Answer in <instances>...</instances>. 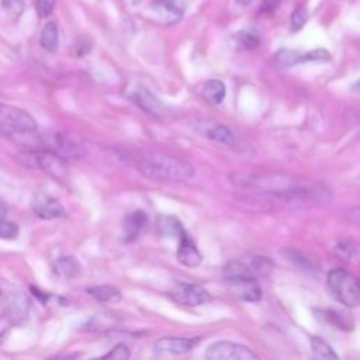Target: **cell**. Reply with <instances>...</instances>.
I'll list each match as a JSON object with an SVG mask.
<instances>
[{
    "label": "cell",
    "instance_id": "6da1fadb",
    "mask_svg": "<svg viewBox=\"0 0 360 360\" xmlns=\"http://www.w3.org/2000/svg\"><path fill=\"white\" fill-rule=\"evenodd\" d=\"M131 160L143 176L155 180L184 181L194 176V167L188 162L158 152H138Z\"/></svg>",
    "mask_w": 360,
    "mask_h": 360
},
{
    "label": "cell",
    "instance_id": "7a4b0ae2",
    "mask_svg": "<svg viewBox=\"0 0 360 360\" xmlns=\"http://www.w3.org/2000/svg\"><path fill=\"white\" fill-rule=\"evenodd\" d=\"M330 295L347 308L360 305V278L342 267L332 269L326 276Z\"/></svg>",
    "mask_w": 360,
    "mask_h": 360
},
{
    "label": "cell",
    "instance_id": "3957f363",
    "mask_svg": "<svg viewBox=\"0 0 360 360\" xmlns=\"http://www.w3.org/2000/svg\"><path fill=\"white\" fill-rule=\"evenodd\" d=\"M20 159L25 166L42 170L53 179L66 180L68 177V165L65 158L49 149L27 150L20 153Z\"/></svg>",
    "mask_w": 360,
    "mask_h": 360
},
{
    "label": "cell",
    "instance_id": "277c9868",
    "mask_svg": "<svg viewBox=\"0 0 360 360\" xmlns=\"http://www.w3.org/2000/svg\"><path fill=\"white\" fill-rule=\"evenodd\" d=\"M35 131L37 122L27 111L0 101V135H27Z\"/></svg>",
    "mask_w": 360,
    "mask_h": 360
},
{
    "label": "cell",
    "instance_id": "5b68a950",
    "mask_svg": "<svg viewBox=\"0 0 360 360\" xmlns=\"http://www.w3.org/2000/svg\"><path fill=\"white\" fill-rule=\"evenodd\" d=\"M46 149L63 156V158H82L86 155V146L83 141L69 132H55L45 136Z\"/></svg>",
    "mask_w": 360,
    "mask_h": 360
},
{
    "label": "cell",
    "instance_id": "8992f818",
    "mask_svg": "<svg viewBox=\"0 0 360 360\" xmlns=\"http://www.w3.org/2000/svg\"><path fill=\"white\" fill-rule=\"evenodd\" d=\"M205 357L210 360H249L257 359L259 356L248 346L228 340H219L207 347Z\"/></svg>",
    "mask_w": 360,
    "mask_h": 360
},
{
    "label": "cell",
    "instance_id": "52a82bcc",
    "mask_svg": "<svg viewBox=\"0 0 360 360\" xmlns=\"http://www.w3.org/2000/svg\"><path fill=\"white\" fill-rule=\"evenodd\" d=\"M226 283L229 284L231 291L242 301L246 302H257L262 298V288L256 281L255 276L248 274H238L225 277Z\"/></svg>",
    "mask_w": 360,
    "mask_h": 360
},
{
    "label": "cell",
    "instance_id": "ba28073f",
    "mask_svg": "<svg viewBox=\"0 0 360 360\" xmlns=\"http://www.w3.org/2000/svg\"><path fill=\"white\" fill-rule=\"evenodd\" d=\"M170 295L177 304L186 307L201 305L211 300L210 292L204 287L193 283H177Z\"/></svg>",
    "mask_w": 360,
    "mask_h": 360
},
{
    "label": "cell",
    "instance_id": "9c48e42d",
    "mask_svg": "<svg viewBox=\"0 0 360 360\" xmlns=\"http://www.w3.org/2000/svg\"><path fill=\"white\" fill-rule=\"evenodd\" d=\"M131 100L139 107L142 108L145 112L158 117V118H163L167 114V108L166 105L152 93L149 91L146 87L143 86H136L131 94H129Z\"/></svg>",
    "mask_w": 360,
    "mask_h": 360
},
{
    "label": "cell",
    "instance_id": "30bf717a",
    "mask_svg": "<svg viewBox=\"0 0 360 360\" xmlns=\"http://www.w3.org/2000/svg\"><path fill=\"white\" fill-rule=\"evenodd\" d=\"M32 211L42 219H58L66 217L63 205L46 193H38L32 200Z\"/></svg>",
    "mask_w": 360,
    "mask_h": 360
},
{
    "label": "cell",
    "instance_id": "8fae6325",
    "mask_svg": "<svg viewBox=\"0 0 360 360\" xmlns=\"http://www.w3.org/2000/svg\"><path fill=\"white\" fill-rule=\"evenodd\" d=\"M201 340L200 336L193 338H174V336H163L155 342V349L158 352L172 353V354H183L190 352L195 345Z\"/></svg>",
    "mask_w": 360,
    "mask_h": 360
},
{
    "label": "cell",
    "instance_id": "7c38bea8",
    "mask_svg": "<svg viewBox=\"0 0 360 360\" xmlns=\"http://www.w3.org/2000/svg\"><path fill=\"white\" fill-rule=\"evenodd\" d=\"M150 6L156 15L166 24L177 22L186 11L184 0H155Z\"/></svg>",
    "mask_w": 360,
    "mask_h": 360
},
{
    "label": "cell",
    "instance_id": "4fadbf2b",
    "mask_svg": "<svg viewBox=\"0 0 360 360\" xmlns=\"http://www.w3.org/2000/svg\"><path fill=\"white\" fill-rule=\"evenodd\" d=\"M179 240V248H177V260L187 267H195L201 263L202 256L200 253V250L197 249V245L194 243V240L190 238V235L187 233V231H184Z\"/></svg>",
    "mask_w": 360,
    "mask_h": 360
},
{
    "label": "cell",
    "instance_id": "5bb4252c",
    "mask_svg": "<svg viewBox=\"0 0 360 360\" xmlns=\"http://www.w3.org/2000/svg\"><path fill=\"white\" fill-rule=\"evenodd\" d=\"M148 222V217L143 211L138 210V211H134L131 214H128L124 219V236H125V240L127 242H131L134 240L138 233L141 232V229L146 225Z\"/></svg>",
    "mask_w": 360,
    "mask_h": 360
},
{
    "label": "cell",
    "instance_id": "9a60e30c",
    "mask_svg": "<svg viewBox=\"0 0 360 360\" xmlns=\"http://www.w3.org/2000/svg\"><path fill=\"white\" fill-rule=\"evenodd\" d=\"M301 55L302 53L295 49L281 48L270 58V66L277 70L295 66L297 63H301Z\"/></svg>",
    "mask_w": 360,
    "mask_h": 360
},
{
    "label": "cell",
    "instance_id": "2e32d148",
    "mask_svg": "<svg viewBox=\"0 0 360 360\" xmlns=\"http://www.w3.org/2000/svg\"><path fill=\"white\" fill-rule=\"evenodd\" d=\"M319 314L322 319L340 330H352L354 328V321L347 312H342L338 309H321Z\"/></svg>",
    "mask_w": 360,
    "mask_h": 360
},
{
    "label": "cell",
    "instance_id": "e0dca14e",
    "mask_svg": "<svg viewBox=\"0 0 360 360\" xmlns=\"http://www.w3.org/2000/svg\"><path fill=\"white\" fill-rule=\"evenodd\" d=\"M225 93H226V87L224 82L218 79H211L205 82L201 89L202 97L211 104H221L225 98Z\"/></svg>",
    "mask_w": 360,
    "mask_h": 360
},
{
    "label": "cell",
    "instance_id": "ac0fdd59",
    "mask_svg": "<svg viewBox=\"0 0 360 360\" xmlns=\"http://www.w3.org/2000/svg\"><path fill=\"white\" fill-rule=\"evenodd\" d=\"M39 44L48 52H55L59 46V30L55 21H48L39 34Z\"/></svg>",
    "mask_w": 360,
    "mask_h": 360
},
{
    "label": "cell",
    "instance_id": "d6986e66",
    "mask_svg": "<svg viewBox=\"0 0 360 360\" xmlns=\"http://www.w3.org/2000/svg\"><path fill=\"white\" fill-rule=\"evenodd\" d=\"M87 292L94 297L100 302H110V304H117L121 301L122 295L121 291L117 287L108 285V284H101V285H94L89 287Z\"/></svg>",
    "mask_w": 360,
    "mask_h": 360
},
{
    "label": "cell",
    "instance_id": "ffe728a7",
    "mask_svg": "<svg viewBox=\"0 0 360 360\" xmlns=\"http://www.w3.org/2000/svg\"><path fill=\"white\" fill-rule=\"evenodd\" d=\"M158 229L162 235L170 236V238H180V235L186 231L181 225V222L173 217V215H159L156 221Z\"/></svg>",
    "mask_w": 360,
    "mask_h": 360
},
{
    "label": "cell",
    "instance_id": "44dd1931",
    "mask_svg": "<svg viewBox=\"0 0 360 360\" xmlns=\"http://www.w3.org/2000/svg\"><path fill=\"white\" fill-rule=\"evenodd\" d=\"M207 138L218 142V143H222V145H233L235 141H236V136L233 134V131L231 128H228L226 125L224 124H215L212 125L207 132H205Z\"/></svg>",
    "mask_w": 360,
    "mask_h": 360
},
{
    "label": "cell",
    "instance_id": "7402d4cb",
    "mask_svg": "<svg viewBox=\"0 0 360 360\" xmlns=\"http://www.w3.org/2000/svg\"><path fill=\"white\" fill-rule=\"evenodd\" d=\"M55 269H56V273L63 276V277H75L76 274L80 273V264L79 262L72 257V256H66V257H59L56 260V264H55Z\"/></svg>",
    "mask_w": 360,
    "mask_h": 360
},
{
    "label": "cell",
    "instance_id": "603a6c76",
    "mask_svg": "<svg viewBox=\"0 0 360 360\" xmlns=\"http://www.w3.org/2000/svg\"><path fill=\"white\" fill-rule=\"evenodd\" d=\"M311 349L312 354L316 359H338V354L333 352V349L322 339L318 336L311 338Z\"/></svg>",
    "mask_w": 360,
    "mask_h": 360
},
{
    "label": "cell",
    "instance_id": "cb8c5ba5",
    "mask_svg": "<svg viewBox=\"0 0 360 360\" xmlns=\"http://www.w3.org/2000/svg\"><path fill=\"white\" fill-rule=\"evenodd\" d=\"M115 318L112 314L108 312H100L96 314L87 323V328L90 330H105L115 326Z\"/></svg>",
    "mask_w": 360,
    "mask_h": 360
},
{
    "label": "cell",
    "instance_id": "d4e9b609",
    "mask_svg": "<svg viewBox=\"0 0 360 360\" xmlns=\"http://www.w3.org/2000/svg\"><path fill=\"white\" fill-rule=\"evenodd\" d=\"M236 41L246 49H253L260 44V37L255 30H242L236 34Z\"/></svg>",
    "mask_w": 360,
    "mask_h": 360
},
{
    "label": "cell",
    "instance_id": "484cf974",
    "mask_svg": "<svg viewBox=\"0 0 360 360\" xmlns=\"http://www.w3.org/2000/svg\"><path fill=\"white\" fill-rule=\"evenodd\" d=\"M28 301L25 300L24 295H14L11 297V301L8 304V312L10 316L14 319L15 316L21 318L22 315L27 314V308H28Z\"/></svg>",
    "mask_w": 360,
    "mask_h": 360
},
{
    "label": "cell",
    "instance_id": "4316f807",
    "mask_svg": "<svg viewBox=\"0 0 360 360\" xmlns=\"http://www.w3.org/2000/svg\"><path fill=\"white\" fill-rule=\"evenodd\" d=\"M330 60V53L323 48H316L301 55V63L304 62H328Z\"/></svg>",
    "mask_w": 360,
    "mask_h": 360
},
{
    "label": "cell",
    "instance_id": "83f0119b",
    "mask_svg": "<svg viewBox=\"0 0 360 360\" xmlns=\"http://www.w3.org/2000/svg\"><path fill=\"white\" fill-rule=\"evenodd\" d=\"M281 253L288 259V260H291L292 263H295L297 266H300L301 269H311V262L307 259V257H302L301 256V253H298L297 250H294V249H291V248H284L283 250H281Z\"/></svg>",
    "mask_w": 360,
    "mask_h": 360
},
{
    "label": "cell",
    "instance_id": "f1b7e54d",
    "mask_svg": "<svg viewBox=\"0 0 360 360\" xmlns=\"http://www.w3.org/2000/svg\"><path fill=\"white\" fill-rule=\"evenodd\" d=\"M18 232L20 229L17 224L0 219V239H15Z\"/></svg>",
    "mask_w": 360,
    "mask_h": 360
},
{
    "label": "cell",
    "instance_id": "f546056e",
    "mask_svg": "<svg viewBox=\"0 0 360 360\" xmlns=\"http://www.w3.org/2000/svg\"><path fill=\"white\" fill-rule=\"evenodd\" d=\"M308 21V11L304 7H297L292 14H291V27L292 31H298L301 30L305 22Z\"/></svg>",
    "mask_w": 360,
    "mask_h": 360
},
{
    "label": "cell",
    "instance_id": "4dcf8cb0",
    "mask_svg": "<svg viewBox=\"0 0 360 360\" xmlns=\"http://www.w3.org/2000/svg\"><path fill=\"white\" fill-rule=\"evenodd\" d=\"M129 356H131L129 349L124 343H118L115 347H112L108 353L104 354L105 359H117V360H127L129 359Z\"/></svg>",
    "mask_w": 360,
    "mask_h": 360
},
{
    "label": "cell",
    "instance_id": "1f68e13d",
    "mask_svg": "<svg viewBox=\"0 0 360 360\" xmlns=\"http://www.w3.org/2000/svg\"><path fill=\"white\" fill-rule=\"evenodd\" d=\"M53 6H55V0H37L35 3L37 13L41 18L49 17L51 13L53 11Z\"/></svg>",
    "mask_w": 360,
    "mask_h": 360
},
{
    "label": "cell",
    "instance_id": "d6a6232c",
    "mask_svg": "<svg viewBox=\"0 0 360 360\" xmlns=\"http://www.w3.org/2000/svg\"><path fill=\"white\" fill-rule=\"evenodd\" d=\"M280 0H263L262 6H260V11L262 13H271L278 7Z\"/></svg>",
    "mask_w": 360,
    "mask_h": 360
},
{
    "label": "cell",
    "instance_id": "836d02e7",
    "mask_svg": "<svg viewBox=\"0 0 360 360\" xmlns=\"http://www.w3.org/2000/svg\"><path fill=\"white\" fill-rule=\"evenodd\" d=\"M236 3H238L239 6H243V7H246V6H249V4L252 3V0H236Z\"/></svg>",
    "mask_w": 360,
    "mask_h": 360
},
{
    "label": "cell",
    "instance_id": "e575fe53",
    "mask_svg": "<svg viewBox=\"0 0 360 360\" xmlns=\"http://www.w3.org/2000/svg\"><path fill=\"white\" fill-rule=\"evenodd\" d=\"M353 90L357 91V93H360V79L353 84Z\"/></svg>",
    "mask_w": 360,
    "mask_h": 360
},
{
    "label": "cell",
    "instance_id": "d590c367",
    "mask_svg": "<svg viewBox=\"0 0 360 360\" xmlns=\"http://www.w3.org/2000/svg\"><path fill=\"white\" fill-rule=\"evenodd\" d=\"M4 342V333L3 332H0V345Z\"/></svg>",
    "mask_w": 360,
    "mask_h": 360
},
{
    "label": "cell",
    "instance_id": "8d00e7d4",
    "mask_svg": "<svg viewBox=\"0 0 360 360\" xmlns=\"http://www.w3.org/2000/svg\"><path fill=\"white\" fill-rule=\"evenodd\" d=\"M354 214H356V217H360V210H357Z\"/></svg>",
    "mask_w": 360,
    "mask_h": 360
}]
</instances>
